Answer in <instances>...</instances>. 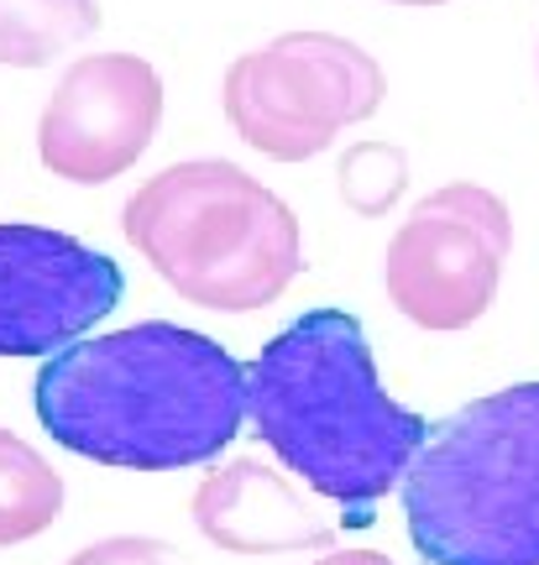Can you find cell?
Listing matches in <instances>:
<instances>
[{
	"mask_svg": "<svg viewBox=\"0 0 539 565\" xmlns=\"http://www.w3.org/2000/svg\"><path fill=\"white\" fill-rule=\"evenodd\" d=\"M388 6H445V0H388Z\"/></svg>",
	"mask_w": 539,
	"mask_h": 565,
	"instance_id": "cell-15",
	"label": "cell"
},
{
	"mask_svg": "<svg viewBox=\"0 0 539 565\" xmlns=\"http://www.w3.org/2000/svg\"><path fill=\"white\" fill-rule=\"evenodd\" d=\"M126 242L179 299L215 315H252L304 273L294 210L225 158L173 162L120 210Z\"/></svg>",
	"mask_w": 539,
	"mask_h": 565,
	"instance_id": "cell-3",
	"label": "cell"
},
{
	"mask_svg": "<svg viewBox=\"0 0 539 565\" xmlns=\"http://www.w3.org/2000/svg\"><path fill=\"white\" fill-rule=\"evenodd\" d=\"M189 513L194 529L225 555H294L336 545V529L304 503L299 487L257 456H236L210 471Z\"/></svg>",
	"mask_w": 539,
	"mask_h": 565,
	"instance_id": "cell-9",
	"label": "cell"
},
{
	"mask_svg": "<svg viewBox=\"0 0 539 565\" xmlns=\"http://www.w3.org/2000/svg\"><path fill=\"white\" fill-rule=\"evenodd\" d=\"M409 183V152L388 141H361L340 158V200L357 215H382Z\"/></svg>",
	"mask_w": 539,
	"mask_h": 565,
	"instance_id": "cell-12",
	"label": "cell"
},
{
	"mask_svg": "<svg viewBox=\"0 0 539 565\" xmlns=\"http://www.w3.org/2000/svg\"><path fill=\"white\" fill-rule=\"evenodd\" d=\"M42 429L95 466L183 471L215 461L246 419V366L173 320H141L47 356L32 387Z\"/></svg>",
	"mask_w": 539,
	"mask_h": 565,
	"instance_id": "cell-1",
	"label": "cell"
},
{
	"mask_svg": "<svg viewBox=\"0 0 539 565\" xmlns=\"http://www.w3.org/2000/svg\"><path fill=\"white\" fill-rule=\"evenodd\" d=\"M246 419L288 471L351 519L409 477L430 424L378 377L357 315L309 309L246 362Z\"/></svg>",
	"mask_w": 539,
	"mask_h": 565,
	"instance_id": "cell-2",
	"label": "cell"
},
{
	"mask_svg": "<svg viewBox=\"0 0 539 565\" xmlns=\"http://www.w3.org/2000/svg\"><path fill=\"white\" fill-rule=\"evenodd\" d=\"M315 565H393L382 550H325Z\"/></svg>",
	"mask_w": 539,
	"mask_h": 565,
	"instance_id": "cell-14",
	"label": "cell"
},
{
	"mask_svg": "<svg viewBox=\"0 0 539 565\" xmlns=\"http://www.w3.org/2000/svg\"><path fill=\"white\" fill-rule=\"evenodd\" d=\"M162 79L137 53H84L38 116V158L53 179L110 183L152 147Z\"/></svg>",
	"mask_w": 539,
	"mask_h": 565,
	"instance_id": "cell-8",
	"label": "cell"
},
{
	"mask_svg": "<svg viewBox=\"0 0 539 565\" xmlns=\"http://www.w3.org/2000/svg\"><path fill=\"white\" fill-rule=\"evenodd\" d=\"M63 513V477L38 445L0 429V550L38 540Z\"/></svg>",
	"mask_w": 539,
	"mask_h": 565,
	"instance_id": "cell-11",
	"label": "cell"
},
{
	"mask_svg": "<svg viewBox=\"0 0 539 565\" xmlns=\"http://www.w3.org/2000/svg\"><path fill=\"white\" fill-rule=\"evenodd\" d=\"M535 58H539V47H535Z\"/></svg>",
	"mask_w": 539,
	"mask_h": 565,
	"instance_id": "cell-16",
	"label": "cell"
},
{
	"mask_svg": "<svg viewBox=\"0 0 539 565\" xmlns=\"http://www.w3.org/2000/svg\"><path fill=\"white\" fill-rule=\"evenodd\" d=\"M101 26V0H0V63L47 68Z\"/></svg>",
	"mask_w": 539,
	"mask_h": 565,
	"instance_id": "cell-10",
	"label": "cell"
},
{
	"mask_svg": "<svg viewBox=\"0 0 539 565\" xmlns=\"http://www.w3.org/2000/svg\"><path fill=\"white\" fill-rule=\"evenodd\" d=\"M514 252V215L482 183H445L424 194L382 252L388 303L420 330H466L498 299Z\"/></svg>",
	"mask_w": 539,
	"mask_h": 565,
	"instance_id": "cell-6",
	"label": "cell"
},
{
	"mask_svg": "<svg viewBox=\"0 0 539 565\" xmlns=\"http://www.w3.org/2000/svg\"><path fill=\"white\" fill-rule=\"evenodd\" d=\"M403 513L430 565H539V383L430 424L403 477Z\"/></svg>",
	"mask_w": 539,
	"mask_h": 565,
	"instance_id": "cell-4",
	"label": "cell"
},
{
	"mask_svg": "<svg viewBox=\"0 0 539 565\" xmlns=\"http://www.w3.org/2000/svg\"><path fill=\"white\" fill-rule=\"evenodd\" d=\"M126 294V273L53 225L0 221V356H59Z\"/></svg>",
	"mask_w": 539,
	"mask_h": 565,
	"instance_id": "cell-7",
	"label": "cell"
},
{
	"mask_svg": "<svg viewBox=\"0 0 539 565\" xmlns=\"http://www.w3.org/2000/svg\"><path fill=\"white\" fill-rule=\"evenodd\" d=\"M68 565H189L179 545L152 540V534H110L84 545L80 555H68Z\"/></svg>",
	"mask_w": 539,
	"mask_h": 565,
	"instance_id": "cell-13",
	"label": "cell"
},
{
	"mask_svg": "<svg viewBox=\"0 0 539 565\" xmlns=\"http://www.w3.org/2000/svg\"><path fill=\"white\" fill-rule=\"evenodd\" d=\"M388 79L340 32H283L225 68L220 105L246 147L273 162L320 158L346 126L378 116Z\"/></svg>",
	"mask_w": 539,
	"mask_h": 565,
	"instance_id": "cell-5",
	"label": "cell"
}]
</instances>
